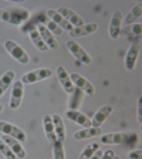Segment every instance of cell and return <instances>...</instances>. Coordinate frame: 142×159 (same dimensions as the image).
<instances>
[{
	"instance_id": "3957f363",
	"label": "cell",
	"mask_w": 142,
	"mask_h": 159,
	"mask_svg": "<svg viewBox=\"0 0 142 159\" xmlns=\"http://www.w3.org/2000/svg\"><path fill=\"white\" fill-rule=\"evenodd\" d=\"M0 132H3L4 135L11 136V138L20 141V142H26L27 141V135L23 129H20L19 126L13 125V124L6 122V121H0Z\"/></svg>"
},
{
	"instance_id": "4316f807",
	"label": "cell",
	"mask_w": 142,
	"mask_h": 159,
	"mask_svg": "<svg viewBox=\"0 0 142 159\" xmlns=\"http://www.w3.org/2000/svg\"><path fill=\"white\" fill-rule=\"evenodd\" d=\"M53 145H54V151H53L54 159H66V153H64L63 142L56 141V142H53Z\"/></svg>"
},
{
	"instance_id": "9c48e42d",
	"label": "cell",
	"mask_w": 142,
	"mask_h": 159,
	"mask_svg": "<svg viewBox=\"0 0 142 159\" xmlns=\"http://www.w3.org/2000/svg\"><path fill=\"white\" fill-rule=\"evenodd\" d=\"M23 94H24V84L21 81H14L13 89H11V99H10V108L17 109L23 101Z\"/></svg>"
},
{
	"instance_id": "4fadbf2b",
	"label": "cell",
	"mask_w": 142,
	"mask_h": 159,
	"mask_svg": "<svg viewBox=\"0 0 142 159\" xmlns=\"http://www.w3.org/2000/svg\"><path fill=\"white\" fill-rule=\"evenodd\" d=\"M66 116L68 119H71V121H74V122H77L78 125L84 126V128H89L91 126V119L85 114L80 112L78 109H68L66 112Z\"/></svg>"
},
{
	"instance_id": "cb8c5ba5",
	"label": "cell",
	"mask_w": 142,
	"mask_h": 159,
	"mask_svg": "<svg viewBox=\"0 0 142 159\" xmlns=\"http://www.w3.org/2000/svg\"><path fill=\"white\" fill-rule=\"evenodd\" d=\"M30 39H31L33 44L40 50V51H47V50H48V47L46 46V43L43 41V39L40 37V34H39L37 30H31V31H30Z\"/></svg>"
},
{
	"instance_id": "5b68a950",
	"label": "cell",
	"mask_w": 142,
	"mask_h": 159,
	"mask_svg": "<svg viewBox=\"0 0 142 159\" xmlns=\"http://www.w3.org/2000/svg\"><path fill=\"white\" fill-rule=\"evenodd\" d=\"M67 48H68V51L73 54L77 60H78L80 63L89 64L91 61H93V60H91V57L88 56V53H87L85 50L80 46L77 41H74V40H68V41H67Z\"/></svg>"
},
{
	"instance_id": "277c9868",
	"label": "cell",
	"mask_w": 142,
	"mask_h": 159,
	"mask_svg": "<svg viewBox=\"0 0 142 159\" xmlns=\"http://www.w3.org/2000/svg\"><path fill=\"white\" fill-rule=\"evenodd\" d=\"M53 75V70L50 68H39V70H33L30 73L24 74L21 77V83L23 84H33V83H39L41 80L50 78Z\"/></svg>"
},
{
	"instance_id": "d6a6232c",
	"label": "cell",
	"mask_w": 142,
	"mask_h": 159,
	"mask_svg": "<svg viewBox=\"0 0 142 159\" xmlns=\"http://www.w3.org/2000/svg\"><path fill=\"white\" fill-rule=\"evenodd\" d=\"M101 156H103V151H101V148H99L98 151H97V152L94 153V155L91 156L89 159H101Z\"/></svg>"
},
{
	"instance_id": "603a6c76",
	"label": "cell",
	"mask_w": 142,
	"mask_h": 159,
	"mask_svg": "<svg viewBox=\"0 0 142 159\" xmlns=\"http://www.w3.org/2000/svg\"><path fill=\"white\" fill-rule=\"evenodd\" d=\"M141 13H142V4L141 3L135 4V6L131 9V11L128 13V16L125 17V24L126 26H131V24L135 23L136 20L141 17Z\"/></svg>"
},
{
	"instance_id": "836d02e7",
	"label": "cell",
	"mask_w": 142,
	"mask_h": 159,
	"mask_svg": "<svg viewBox=\"0 0 142 159\" xmlns=\"http://www.w3.org/2000/svg\"><path fill=\"white\" fill-rule=\"evenodd\" d=\"M112 159H121V158H119V156H114Z\"/></svg>"
},
{
	"instance_id": "ffe728a7",
	"label": "cell",
	"mask_w": 142,
	"mask_h": 159,
	"mask_svg": "<svg viewBox=\"0 0 142 159\" xmlns=\"http://www.w3.org/2000/svg\"><path fill=\"white\" fill-rule=\"evenodd\" d=\"M103 134L101 128H95V126H89V128H84V129H80L74 134V138L77 141H83V139L87 138H94V136H99Z\"/></svg>"
},
{
	"instance_id": "7c38bea8",
	"label": "cell",
	"mask_w": 142,
	"mask_h": 159,
	"mask_svg": "<svg viewBox=\"0 0 142 159\" xmlns=\"http://www.w3.org/2000/svg\"><path fill=\"white\" fill-rule=\"evenodd\" d=\"M2 141L13 151V153L17 156V158H20V159L26 158V151H24V148H23V145H21L20 141H17V139L11 138V136H9V135H3L2 136Z\"/></svg>"
},
{
	"instance_id": "ac0fdd59",
	"label": "cell",
	"mask_w": 142,
	"mask_h": 159,
	"mask_svg": "<svg viewBox=\"0 0 142 159\" xmlns=\"http://www.w3.org/2000/svg\"><path fill=\"white\" fill-rule=\"evenodd\" d=\"M126 135L125 134H121V132H109L105 134L99 138V142L101 143H107V145H119V143L125 142Z\"/></svg>"
},
{
	"instance_id": "9a60e30c",
	"label": "cell",
	"mask_w": 142,
	"mask_h": 159,
	"mask_svg": "<svg viewBox=\"0 0 142 159\" xmlns=\"http://www.w3.org/2000/svg\"><path fill=\"white\" fill-rule=\"evenodd\" d=\"M47 16L50 17V20H51L53 23H56L60 29L63 30V31L66 30V31H68V33H70V31L73 30V26H71V24H70L68 21H67V20L64 19V17L61 16L58 11H57V10H53V9L47 10Z\"/></svg>"
},
{
	"instance_id": "8992f818",
	"label": "cell",
	"mask_w": 142,
	"mask_h": 159,
	"mask_svg": "<svg viewBox=\"0 0 142 159\" xmlns=\"http://www.w3.org/2000/svg\"><path fill=\"white\" fill-rule=\"evenodd\" d=\"M70 78H71V83H73L74 87H77L78 89H81V91L85 93L88 97H94V94H95V88H94V85L89 83L87 78H84L83 75H80V74H77V73L71 74Z\"/></svg>"
},
{
	"instance_id": "1f68e13d",
	"label": "cell",
	"mask_w": 142,
	"mask_h": 159,
	"mask_svg": "<svg viewBox=\"0 0 142 159\" xmlns=\"http://www.w3.org/2000/svg\"><path fill=\"white\" fill-rule=\"evenodd\" d=\"M114 156H115L114 151H112V149H108L107 152H103V156H101V159H112Z\"/></svg>"
},
{
	"instance_id": "83f0119b",
	"label": "cell",
	"mask_w": 142,
	"mask_h": 159,
	"mask_svg": "<svg viewBox=\"0 0 142 159\" xmlns=\"http://www.w3.org/2000/svg\"><path fill=\"white\" fill-rule=\"evenodd\" d=\"M0 153H2L6 159H17V156L13 153V151H11L2 139H0Z\"/></svg>"
},
{
	"instance_id": "484cf974",
	"label": "cell",
	"mask_w": 142,
	"mask_h": 159,
	"mask_svg": "<svg viewBox=\"0 0 142 159\" xmlns=\"http://www.w3.org/2000/svg\"><path fill=\"white\" fill-rule=\"evenodd\" d=\"M99 149V145L98 143H91V145H88V146H85L84 148V151H83V153L80 155V159H89L91 156L94 155V153L97 152Z\"/></svg>"
},
{
	"instance_id": "6da1fadb",
	"label": "cell",
	"mask_w": 142,
	"mask_h": 159,
	"mask_svg": "<svg viewBox=\"0 0 142 159\" xmlns=\"http://www.w3.org/2000/svg\"><path fill=\"white\" fill-rule=\"evenodd\" d=\"M30 17V13L24 9H14V10H7V9H0V20H3L6 23L19 26L20 23L26 21Z\"/></svg>"
},
{
	"instance_id": "8fae6325",
	"label": "cell",
	"mask_w": 142,
	"mask_h": 159,
	"mask_svg": "<svg viewBox=\"0 0 142 159\" xmlns=\"http://www.w3.org/2000/svg\"><path fill=\"white\" fill-rule=\"evenodd\" d=\"M57 11H58V13L61 14V16H63L73 27H80V26H83V24H85L84 23V20H83V17L78 16L76 11H73V10L68 9V7H60Z\"/></svg>"
},
{
	"instance_id": "44dd1931",
	"label": "cell",
	"mask_w": 142,
	"mask_h": 159,
	"mask_svg": "<svg viewBox=\"0 0 142 159\" xmlns=\"http://www.w3.org/2000/svg\"><path fill=\"white\" fill-rule=\"evenodd\" d=\"M14 83V71H7L0 77V98L4 95L9 87Z\"/></svg>"
},
{
	"instance_id": "7a4b0ae2",
	"label": "cell",
	"mask_w": 142,
	"mask_h": 159,
	"mask_svg": "<svg viewBox=\"0 0 142 159\" xmlns=\"http://www.w3.org/2000/svg\"><path fill=\"white\" fill-rule=\"evenodd\" d=\"M4 47H6L7 53L13 57L16 61H19L20 64H29V61H30L29 54H27L26 51L16 43V41H13V40H7L6 43H4Z\"/></svg>"
},
{
	"instance_id": "e0dca14e",
	"label": "cell",
	"mask_w": 142,
	"mask_h": 159,
	"mask_svg": "<svg viewBox=\"0 0 142 159\" xmlns=\"http://www.w3.org/2000/svg\"><path fill=\"white\" fill-rule=\"evenodd\" d=\"M53 118V125H54V132H56V138L60 142H66V126H64V122L60 115H51Z\"/></svg>"
},
{
	"instance_id": "d4e9b609",
	"label": "cell",
	"mask_w": 142,
	"mask_h": 159,
	"mask_svg": "<svg viewBox=\"0 0 142 159\" xmlns=\"http://www.w3.org/2000/svg\"><path fill=\"white\" fill-rule=\"evenodd\" d=\"M141 31H142L141 24H131V26H126L125 29H121V33L126 34V36H141Z\"/></svg>"
},
{
	"instance_id": "4dcf8cb0",
	"label": "cell",
	"mask_w": 142,
	"mask_h": 159,
	"mask_svg": "<svg viewBox=\"0 0 142 159\" xmlns=\"http://www.w3.org/2000/svg\"><path fill=\"white\" fill-rule=\"evenodd\" d=\"M138 121L139 124H142V98H138Z\"/></svg>"
},
{
	"instance_id": "f546056e",
	"label": "cell",
	"mask_w": 142,
	"mask_h": 159,
	"mask_svg": "<svg viewBox=\"0 0 142 159\" xmlns=\"http://www.w3.org/2000/svg\"><path fill=\"white\" fill-rule=\"evenodd\" d=\"M128 156L131 159H142V151L141 149H136V151H132V152H129Z\"/></svg>"
},
{
	"instance_id": "ba28073f",
	"label": "cell",
	"mask_w": 142,
	"mask_h": 159,
	"mask_svg": "<svg viewBox=\"0 0 142 159\" xmlns=\"http://www.w3.org/2000/svg\"><path fill=\"white\" fill-rule=\"evenodd\" d=\"M57 78H58L60 84H61V87H63V89L66 91L67 94H70V95H73L76 91V87L73 85V83H71V78H70V74L67 73V70L64 68L63 66L57 67Z\"/></svg>"
},
{
	"instance_id": "f1b7e54d",
	"label": "cell",
	"mask_w": 142,
	"mask_h": 159,
	"mask_svg": "<svg viewBox=\"0 0 142 159\" xmlns=\"http://www.w3.org/2000/svg\"><path fill=\"white\" fill-rule=\"evenodd\" d=\"M47 30H48L50 33L51 34H56V36H60V34H63V30L60 29L58 26H57L56 23H53V21H51V20H50V21H47Z\"/></svg>"
},
{
	"instance_id": "52a82bcc",
	"label": "cell",
	"mask_w": 142,
	"mask_h": 159,
	"mask_svg": "<svg viewBox=\"0 0 142 159\" xmlns=\"http://www.w3.org/2000/svg\"><path fill=\"white\" fill-rule=\"evenodd\" d=\"M122 21H124V16L122 11H115L111 17V21H109V36L111 39L117 40L119 36H121V29H122Z\"/></svg>"
},
{
	"instance_id": "e575fe53",
	"label": "cell",
	"mask_w": 142,
	"mask_h": 159,
	"mask_svg": "<svg viewBox=\"0 0 142 159\" xmlns=\"http://www.w3.org/2000/svg\"><path fill=\"white\" fill-rule=\"evenodd\" d=\"M2 109H3V107H2V105H0V112H2Z\"/></svg>"
},
{
	"instance_id": "7402d4cb",
	"label": "cell",
	"mask_w": 142,
	"mask_h": 159,
	"mask_svg": "<svg viewBox=\"0 0 142 159\" xmlns=\"http://www.w3.org/2000/svg\"><path fill=\"white\" fill-rule=\"evenodd\" d=\"M43 124H44V131H46L47 139H48L51 143L56 142L57 138H56V132H54V125H53V118H51V115L44 116Z\"/></svg>"
},
{
	"instance_id": "2e32d148",
	"label": "cell",
	"mask_w": 142,
	"mask_h": 159,
	"mask_svg": "<svg viewBox=\"0 0 142 159\" xmlns=\"http://www.w3.org/2000/svg\"><path fill=\"white\" fill-rule=\"evenodd\" d=\"M97 29H98L97 23L83 24V26H80V27H73V30L70 31V36L71 37H84V36H88V34L97 31Z\"/></svg>"
},
{
	"instance_id": "d6986e66",
	"label": "cell",
	"mask_w": 142,
	"mask_h": 159,
	"mask_svg": "<svg viewBox=\"0 0 142 159\" xmlns=\"http://www.w3.org/2000/svg\"><path fill=\"white\" fill-rule=\"evenodd\" d=\"M139 56V44H132L129 47V50L126 51V56H125V67L126 70H134L136 64V60H138Z\"/></svg>"
},
{
	"instance_id": "30bf717a",
	"label": "cell",
	"mask_w": 142,
	"mask_h": 159,
	"mask_svg": "<svg viewBox=\"0 0 142 159\" xmlns=\"http://www.w3.org/2000/svg\"><path fill=\"white\" fill-rule=\"evenodd\" d=\"M112 111H114V105H105V107H103V108H99L95 112L94 118L91 119V126L101 128V125L109 118V115L112 114Z\"/></svg>"
},
{
	"instance_id": "5bb4252c",
	"label": "cell",
	"mask_w": 142,
	"mask_h": 159,
	"mask_svg": "<svg viewBox=\"0 0 142 159\" xmlns=\"http://www.w3.org/2000/svg\"><path fill=\"white\" fill-rule=\"evenodd\" d=\"M36 30L39 31L40 37L43 39V41L46 43V46L48 47L50 50H57V48H58V43L56 41V39H54L53 34L47 30L46 26H43V24H37V29Z\"/></svg>"
}]
</instances>
